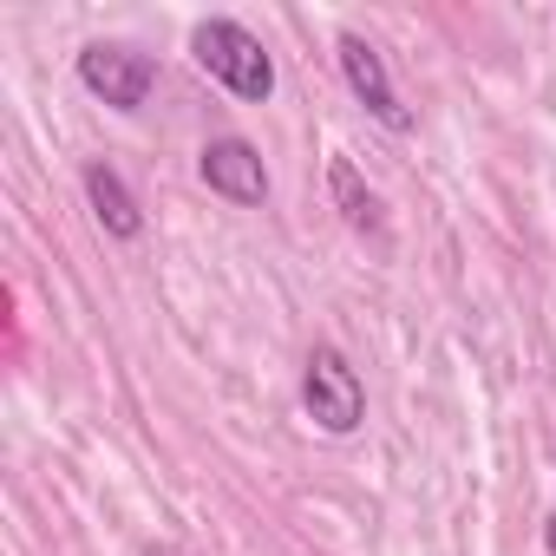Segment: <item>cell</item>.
<instances>
[{
	"label": "cell",
	"instance_id": "277c9868",
	"mask_svg": "<svg viewBox=\"0 0 556 556\" xmlns=\"http://www.w3.org/2000/svg\"><path fill=\"white\" fill-rule=\"evenodd\" d=\"M334 60H341L348 92L367 105V118H380L387 131H413V125H419V118H413V105H400V86H393V73H387V60H380V47H374V40L341 34V40H334Z\"/></svg>",
	"mask_w": 556,
	"mask_h": 556
},
{
	"label": "cell",
	"instance_id": "ba28073f",
	"mask_svg": "<svg viewBox=\"0 0 556 556\" xmlns=\"http://www.w3.org/2000/svg\"><path fill=\"white\" fill-rule=\"evenodd\" d=\"M543 549H549V556H556V510H549V517H543Z\"/></svg>",
	"mask_w": 556,
	"mask_h": 556
},
{
	"label": "cell",
	"instance_id": "3957f363",
	"mask_svg": "<svg viewBox=\"0 0 556 556\" xmlns=\"http://www.w3.org/2000/svg\"><path fill=\"white\" fill-rule=\"evenodd\" d=\"M73 73H79V86H86L99 105H112V112H144V99L157 92V60L138 53V47H125V40H92V47H79Z\"/></svg>",
	"mask_w": 556,
	"mask_h": 556
},
{
	"label": "cell",
	"instance_id": "5b68a950",
	"mask_svg": "<svg viewBox=\"0 0 556 556\" xmlns=\"http://www.w3.org/2000/svg\"><path fill=\"white\" fill-rule=\"evenodd\" d=\"M197 177L210 184V197H223V203H236V210H262L268 203V164H262V151L249 144V138H210L203 151H197Z\"/></svg>",
	"mask_w": 556,
	"mask_h": 556
},
{
	"label": "cell",
	"instance_id": "6da1fadb",
	"mask_svg": "<svg viewBox=\"0 0 556 556\" xmlns=\"http://www.w3.org/2000/svg\"><path fill=\"white\" fill-rule=\"evenodd\" d=\"M190 60L229 99H242V105H268L275 99V60H268V47L242 21H229V14H210V21L190 27Z\"/></svg>",
	"mask_w": 556,
	"mask_h": 556
},
{
	"label": "cell",
	"instance_id": "7a4b0ae2",
	"mask_svg": "<svg viewBox=\"0 0 556 556\" xmlns=\"http://www.w3.org/2000/svg\"><path fill=\"white\" fill-rule=\"evenodd\" d=\"M302 413H308V426L328 432V439H354V432L367 426V380H361L354 361H348L341 348H328V341L302 361Z\"/></svg>",
	"mask_w": 556,
	"mask_h": 556
},
{
	"label": "cell",
	"instance_id": "8992f818",
	"mask_svg": "<svg viewBox=\"0 0 556 556\" xmlns=\"http://www.w3.org/2000/svg\"><path fill=\"white\" fill-rule=\"evenodd\" d=\"M79 190H86V203H92V216H99V229H105L112 242H138V236H144V210H138L131 184H125L105 157H92V164L79 170Z\"/></svg>",
	"mask_w": 556,
	"mask_h": 556
},
{
	"label": "cell",
	"instance_id": "52a82bcc",
	"mask_svg": "<svg viewBox=\"0 0 556 556\" xmlns=\"http://www.w3.org/2000/svg\"><path fill=\"white\" fill-rule=\"evenodd\" d=\"M328 190H334V210L354 236H387V210L367 190V177L354 170V157H328Z\"/></svg>",
	"mask_w": 556,
	"mask_h": 556
}]
</instances>
